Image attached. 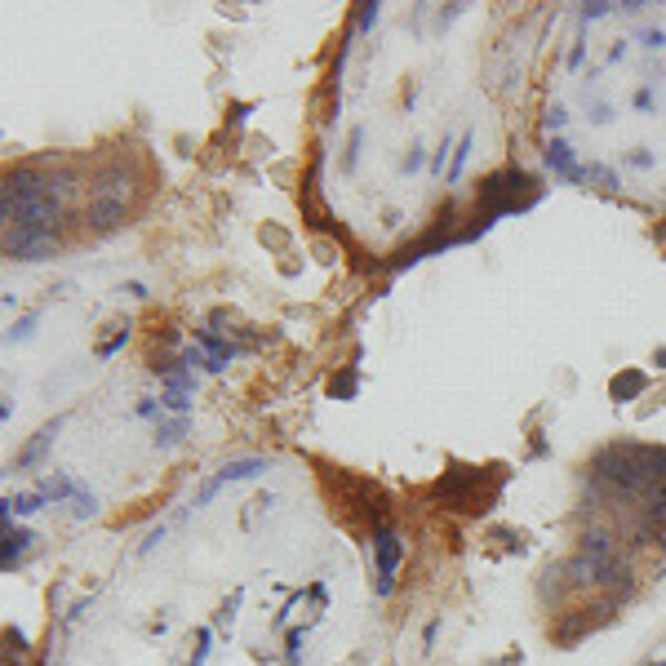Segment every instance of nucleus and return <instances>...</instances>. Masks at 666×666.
Segmentation results:
<instances>
[{
	"instance_id": "obj_12",
	"label": "nucleus",
	"mask_w": 666,
	"mask_h": 666,
	"mask_svg": "<svg viewBox=\"0 0 666 666\" xmlns=\"http://www.w3.org/2000/svg\"><path fill=\"white\" fill-rule=\"evenodd\" d=\"M9 511H18V515H32V511H40L45 506V493H18V498H5Z\"/></svg>"
},
{
	"instance_id": "obj_4",
	"label": "nucleus",
	"mask_w": 666,
	"mask_h": 666,
	"mask_svg": "<svg viewBox=\"0 0 666 666\" xmlns=\"http://www.w3.org/2000/svg\"><path fill=\"white\" fill-rule=\"evenodd\" d=\"M58 427H62V422L53 418L49 427H40V431H36V440L23 449V453H18V462H14V466H32V462H40V457H45V449H49V444H53V436H58Z\"/></svg>"
},
{
	"instance_id": "obj_22",
	"label": "nucleus",
	"mask_w": 666,
	"mask_h": 666,
	"mask_svg": "<svg viewBox=\"0 0 666 666\" xmlns=\"http://www.w3.org/2000/svg\"><path fill=\"white\" fill-rule=\"evenodd\" d=\"M436 635H440V617H436V622H427V631H422V644H427V649H436Z\"/></svg>"
},
{
	"instance_id": "obj_5",
	"label": "nucleus",
	"mask_w": 666,
	"mask_h": 666,
	"mask_svg": "<svg viewBox=\"0 0 666 666\" xmlns=\"http://www.w3.org/2000/svg\"><path fill=\"white\" fill-rule=\"evenodd\" d=\"M547 165H551V174L569 178V182L578 178V165H573V147H569V143H560V138H551V147H547Z\"/></svg>"
},
{
	"instance_id": "obj_21",
	"label": "nucleus",
	"mask_w": 666,
	"mask_h": 666,
	"mask_svg": "<svg viewBox=\"0 0 666 666\" xmlns=\"http://www.w3.org/2000/svg\"><path fill=\"white\" fill-rule=\"evenodd\" d=\"M626 165H631V169H649L653 156H649V152H631V156H626Z\"/></svg>"
},
{
	"instance_id": "obj_17",
	"label": "nucleus",
	"mask_w": 666,
	"mask_h": 666,
	"mask_svg": "<svg viewBox=\"0 0 666 666\" xmlns=\"http://www.w3.org/2000/svg\"><path fill=\"white\" fill-rule=\"evenodd\" d=\"M204 653H209V631H195V658H191V662L200 666V662H204Z\"/></svg>"
},
{
	"instance_id": "obj_8",
	"label": "nucleus",
	"mask_w": 666,
	"mask_h": 666,
	"mask_svg": "<svg viewBox=\"0 0 666 666\" xmlns=\"http://www.w3.org/2000/svg\"><path fill=\"white\" fill-rule=\"evenodd\" d=\"M36 493H45V502H62V498H76L80 493V484L71 480V475H45L40 480V489Z\"/></svg>"
},
{
	"instance_id": "obj_9",
	"label": "nucleus",
	"mask_w": 666,
	"mask_h": 666,
	"mask_svg": "<svg viewBox=\"0 0 666 666\" xmlns=\"http://www.w3.org/2000/svg\"><path fill=\"white\" fill-rule=\"evenodd\" d=\"M471 147H475V134L466 129L462 138H457V152H453V165H449V182H457L462 178V169H466V160H471Z\"/></svg>"
},
{
	"instance_id": "obj_15",
	"label": "nucleus",
	"mask_w": 666,
	"mask_h": 666,
	"mask_svg": "<svg viewBox=\"0 0 666 666\" xmlns=\"http://www.w3.org/2000/svg\"><path fill=\"white\" fill-rule=\"evenodd\" d=\"M355 391V369H346L342 378H333V396H351Z\"/></svg>"
},
{
	"instance_id": "obj_13",
	"label": "nucleus",
	"mask_w": 666,
	"mask_h": 666,
	"mask_svg": "<svg viewBox=\"0 0 666 666\" xmlns=\"http://www.w3.org/2000/svg\"><path fill=\"white\" fill-rule=\"evenodd\" d=\"M160 409H169V414H178V418H187V409H191V400H187L182 391H165V396H160Z\"/></svg>"
},
{
	"instance_id": "obj_25",
	"label": "nucleus",
	"mask_w": 666,
	"mask_h": 666,
	"mask_svg": "<svg viewBox=\"0 0 666 666\" xmlns=\"http://www.w3.org/2000/svg\"><path fill=\"white\" fill-rule=\"evenodd\" d=\"M444 156H449V138H444V143H440V152H436V160H431V165H436V174H444Z\"/></svg>"
},
{
	"instance_id": "obj_3",
	"label": "nucleus",
	"mask_w": 666,
	"mask_h": 666,
	"mask_svg": "<svg viewBox=\"0 0 666 666\" xmlns=\"http://www.w3.org/2000/svg\"><path fill=\"white\" fill-rule=\"evenodd\" d=\"M267 471V457H236V462H227L218 475H213V484H236V480H253V475Z\"/></svg>"
},
{
	"instance_id": "obj_19",
	"label": "nucleus",
	"mask_w": 666,
	"mask_h": 666,
	"mask_svg": "<svg viewBox=\"0 0 666 666\" xmlns=\"http://www.w3.org/2000/svg\"><path fill=\"white\" fill-rule=\"evenodd\" d=\"M640 40H644V45H649V49H658V45L666 40V36L658 32V27H644V32H640Z\"/></svg>"
},
{
	"instance_id": "obj_1",
	"label": "nucleus",
	"mask_w": 666,
	"mask_h": 666,
	"mask_svg": "<svg viewBox=\"0 0 666 666\" xmlns=\"http://www.w3.org/2000/svg\"><path fill=\"white\" fill-rule=\"evenodd\" d=\"M129 178H125V169H102L98 178H93V187H89V227L93 231H111V227H120V218H125V209H129Z\"/></svg>"
},
{
	"instance_id": "obj_18",
	"label": "nucleus",
	"mask_w": 666,
	"mask_h": 666,
	"mask_svg": "<svg viewBox=\"0 0 666 666\" xmlns=\"http://www.w3.org/2000/svg\"><path fill=\"white\" fill-rule=\"evenodd\" d=\"M373 23H378V5H360V32H369Z\"/></svg>"
},
{
	"instance_id": "obj_14",
	"label": "nucleus",
	"mask_w": 666,
	"mask_h": 666,
	"mask_svg": "<svg viewBox=\"0 0 666 666\" xmlns=\"http://www.w3.org/2000/svg\"><path fill=\"white\" fill-rule=\"evenodd\" d=\"M608 9H617V5H604V0H591V5H582V23H595V18H604Z\"/></svg>"
},
{
	"instance_id": "obj_27",
	"label": "nucleus",
	"mask_w": 666,
	"mask_h": 666,
	"mask_svg": "<svg viewBox=\"0 0 666 666\" xmlns=\"http://www.w3.org/2000/svg\"><path fill=\"white\" fill-rule=\"evenodd\" d=\"M653 360H658V364H662V369H666V346H658V355H653Z\"/></svg>"
},
{
	"instance_id": "obj_16",
	"label": "nucleus",
	"mask_w": 666,
	"mask_h": 666,
	"mask_svg": "<svg viewBox=\"0 0 666 666\" xmlns=\"http://www.w3.org/2000/svg\"><path fill=\"white\" fill-rule=\"evenodd\" d=\"M125 337H129V329H120L116 337H111V342H102V346H98V355H102V360H107V355H116L120 346H125Z\"/></svg>"
},
{
	"instance_id": "obj_6",
	"label": "nucleus",
	"mask_w": 666,
	"mask_h": 666,
	"mask_svg": "<svg viewBox=\"0 0 666 666\" xmlns=\"http://www.w3.org/2000/svg\"><path fill=\"white\" fill-rule=\"evenodd\" d=\"M573 182H586V187H595V191H613L617 187V174L608 165H578V178Z\"/></svg>"
},
{
	"instance_id": "obj_2",
	"label": "nucleus",
	"mask_w": 666,
	"mask_h": 666,
	"mask_svg": "<svg viewBox=\"0 0 666 666\" xmlns=\"http://www.w3.org/2000/svg\"><path fill=\"white\" fill-rule=\"evenodd\" d=\"M405 560V542L396 529H378L373 533V564H378V595H391L396 586V569Z\"/></svg>"
},
{
	"instance_id": "obj_10",
	"label": "nucleus",
	"mask_w": 666,
	"mask_h": 666,
	"mask_svg": "<svg viewBox=\"0 0 666 666\" xmlns=\"http://www.w3.org/2000/svg\"><path fill=\"white\" fill-rule=\"evenodd\" d=\"M182 436H187V418L160 422V427H156V449H174V444H178Z\"/></svg>"
},
{
	"instance_id": "obj_23",
	"label": "nucleus",
	"mask_w": 666,
	"mask_h": 666,
	"mask_svg": "<svg viewBox=\"0 0 666 666\" xmlns=\"http://www.w3.org/2000/svg\"><path fill=\"white\" fill-rule=\"evenodd\" d=\"M32 324H36V316H23V320L14 324V333H9V337H27V333H32Z\"/></svg>"
},
{
	"instance_id": "obj_11",
	"label": "nucleus",
	"mask_w": 666,
	"mask_h": 666,
	"mask_svg": "<svg viewBox=\"0 0 666 666\" xmlns=\"http://www.w3.org/2000/svg\"><path fill=\"white\" fill-rule=\"evenodd\" d=\"M195 342H204V351H209L213 360H222V364H227L231 355H236V346H231V342H222V337H213L209 329H195Z\"/></svg>"
},
{
	"instance_id": "obj_7",
	"label": "nucleus",
	"mask_w": 666,
	"mask_h": 666,
	"mask_svg": "<svg viewBox=\"0 0 666 666\" xmlns=\"http://www.w3.org/2000/svg\"><path fill=\"white\" fill-rule=\"evenodd\" d=\"M649 387V373H640V369H626V373H617L613 378V400H631V396H640V391Z\"/></svg>"
},
{
	"instance_id": "obj_26",
	"label": "nucleus",
	"mask_w": 666,
	"mask_h": 666,
	"mask_svg": "<svg viewBox=\"0 0 666 666\" xmlns=\"http://www.w3.org/2000/svg\"><path fill=\"white\" fill-rule=\"evenodd\" d=\"M635 107L649 111V107H653V93H649V89H640V93H635Z\"/></svg>"
},
{
	"instance_id": "obj_20",
	"label": "nucleus",
	"mask_w": 666,
	"mask_h": 666,
	"mask_svg": "<svg viewBox=\"0 0 666 666\" xmlns=\"http://www.w3.org/2000/svg\"><path fill=\"white\" fill-rule=\"evenodd\" d=\"M564 107H547V129H560V125H564Z\"/></svg>"
},
{
	"instance_id": "obj_24",
	"label": "nucleus",
	"mask_w": 666,
	"mask_h": 666,
	"mask_svg": "<svg viewBox=\"0 0 666 666\" xmlns=\"http://www.w3.org/2000/svg\"><path fill=\"white\" fill-rule=\"evenodd\" d=\"M160 414V405H156V400H138V418H156Z\"/></svg>"
}]
</instances>
